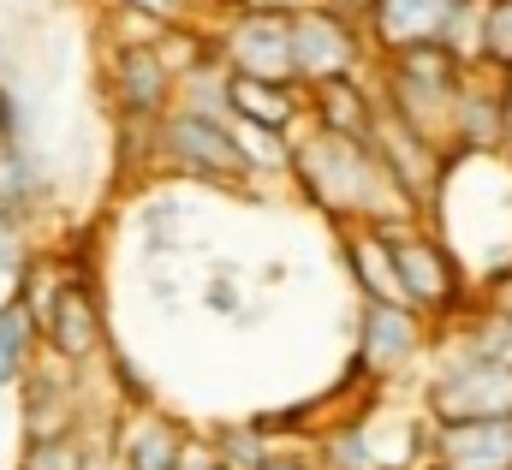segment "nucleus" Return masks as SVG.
<instances>
[{
  "label": "nucleus",
  "mask_w": 512,
  "mask_h": 470,
  "mask_svg": "<svg viewBox=\"0 0 512 470\" xmlns=\"http://www.w3.org/2000/svg\"><path fill=\"white\" fill-rule=\"evenodd\" d=\"M286 173L298 185V197L340 221V227H382V221H411L417 209L393 191V179L382 173V161L370 155V143H346V137H322V131H304L292 137V155H286ZM423 221V215H417Z\"/></svg>",
  "instance_id": "1"
},
{
  "label": "nucleus",
  "mask_w": 512,
  "mask_h": 470,
  "mask_svg": "<svg viewBox=\"0 0 512 470\" xmlns=\"http://www.w3.org/2000/svg\"><path fill=\"white\" fill-rule=\"evenodd\" d=\"M387 244V262H393V280H399V304L417 310L429 328H447L465 304H471V280L459 274V262L447 256V244L429 233V221H382L376 227Z\"/></svg>",
  "instance_id": "2"
},
{
  "label": "nucleus",
  "mask_w": 512,
  "mask_h": 470,
  "mask_svg": "<svg viewBox=\"0 0 512 470\" xmlns=\"http://www.w3.org/2000/svg\"><path fill=\"white\" fill-rule=\"evenodd\" d=\"M143 149H149V161L167 167V173H185V179H203V185H227V191H245V185H251V167H245L239 137H233L227 119L167 108V114L149 125Z\"/></svg>",
  "instance_id": "3"
},
{
  "label": "nucleus",
  "mask_w": 512,
  "mask_h": 470,
  "mask_svg": "<svg viewBox=\"0 0 512 470\" xmlns=\"http://www.w3.org/2000/svg\"><path fill=\"white\" fill-rule=\"evenodd\" d=\"M423 417L429 423H477V417H512V375L495 363L447 352L441 369L423 387Z\"/></svg>",
  "instance_id": "4"
},
{
  "label": "nucleus",
  "mask_w": 512,
  "mask_h": 470,
  "mask_svg": "<svg viewBox=\"0 0 512 470\" xmlns=\"http://www.w3.org/2000/svg\"><path fill=\"white\" fill-rule=\"evenodd\" d=\"M286 42H292V84L298 90L328 84V78H358V66L370 60L364 30L328 18L322 6H298L286 18Z\"/></svg>",
  "instance_id": "5"
},
{
  "label": "nucleus",
  "mask_w": 512,
  "mask_h": 470,
  "mask_svg": "<svg viewBox=\"0 0 512 470\" xmlns=\"http://www.w3.org/2000/svg\"><path fill=\"white\" fill-rule=\"evenodd\" d=\"M286 18H292V12H251V6H239L221 30H209L221 66L239 72V78H262V84H292Z\"/></svg>",
  "instance_id": "6"
},
{
  "label": "nucleus",
  "mask_w": 512,
  "mask_h": 470,
  "mask_svg": "<svg viewBox=\"0 0 512 470\" xmlns=\"http://www.w3.org/2000/svg\"><path fill=\"white\" fill-rule=\"evenodd\" d=\"M173 90H179V78H173V66L155 42H120L108 54V96H114V114L126 125L149 131L173 108Z\"/></svg>",
  "instance_id": "7"
},
{
  "label": "nucleus",
  "mask_w": 512,
  "mask_h": 470,
  "mask_svg": "<svg viewBox=\"0 0 512 470\" xmlns=\"http://www.w3.org/2000/svg\"><path fill=\"white\" fill-rule=\"evenodd\" d=\"M429 352V322L405 304H364L358 310V357L352 369L370 381H393L405 369H417V357Z\"/></svg>",
  "instance_id": "8"
},
{
  "label": "nucleus",
  "mask_w": 512,
  "mask_h": 470,
  "mask_svg": "<svg viewBox=\"0 0 512 470\" xmlns=\"http://www.w3.org/2000/svg\"><path fill=\"white\" fill-rule=\"evenodd\" d=\"M429 465H441V470H512V417L429 423Z\"/></svg>",
  "instance_id": "9"
},
{
  "label": "nucleus",
  "mask_w": 512,
  "mask_h": 470,
  "mask_svg": "<svg viewBox=\"0 0 512 470\" xmlns=\"http://www.w3.org/2000/svg\"><path fill=\"white\" fill-rule=\"evenodd\" d=\"M304 119H310V131H322V137L370 143L382 108H376V96L364 90V78H328V84H310V90H304Z\"/></svg>",
  "instance_id": "10"
},
{
  "label": "nucleus",
  "mask_w": 512,
  "mask_h": 470,
  "mask_svg": "<svg viewBox=\"0 0 512 470\" xmlns=\"http://www.w3.org/2000/svg\"><path fill=\"white\" fill-rule=\"evenodd\" d=\"M227 125L298 137V125H304V90L298 84H262V78L227 72Z\"/></svg>",
  "instance_id": "11"
},
{
  "label": "nucleus",
  "mask_w": 512,
  "mask_h": 470,
  "mask_svg": "<svg viewBox=\"0 0 512 470\" xmlns=\"http://www.w3.org/2000/svg\"><path fill=\"white\" fill-rule=\"evenodd\" d=\"M453 0H376L370 12V54H399V48H423L441 42Z\"/></svg>",
  "instance_id": "12"
},
{
  "label": "nucleus",
  "mask_w": 512,
  "mask_h": 470,
  "mask_svg": "<svg viewBox=\"0 0 512 470\" xmlns=\"http://www.w3.org/2000/svg\"><path fill=\"white\" fill-rule=\"evenodd\" d=\"M191 447H197L191 429L173 423V417H161V411H137L126 429L114 435V459L126 470H179Z\"/></svg>",
  "instance_id": "13"
},
{
  "label": "nucleus",
  "mask_w": 512,
  "mask_h": 470,
  "mask_svg": "<svg viewBox=\"0 0 512 470\" xmlns=\"http://www.w3.org/2000/svg\"><path fill=\"white\" fill-rule=\"evenodd\" d=\"M358 423H364L370 470H417V465H429V417H393V411H382V405H364Z\"/></svg>",
  "instance_id": "14"
},
{
  "label": "nucleus",
  "mask_w": 512,
  "mask_h": 470,
  "mask_svg": "<svg viewBox=\"0 0 512 470\" xmlns=\"http://www.w3.org/2000/svg\"><path fill=\"white\" fill-rule=\"evenodd\" d=\"M447 352L495 363V369L512 375V316H501V310L483 304V298H471V304L447 322Z\"/></svg>",
  "instance_id": "15"
},
{
  "label": "nucleus",
  "mask_w": 512,
  "mask_h": 470,
  "mask_svg": "<svg viewBox=\"0 0 512 470\" xmlns=\"http://www.w3.org/2000/svg\"><path fill=\"white\" fill-rule=\"evenodd\" d=\"M346 268L364 304H399V280H393V262H387V244L376 227H346Z\"/></svg>",
  "instance_id": "16"
},
{
  "label": "nucleus",
  "mask_w": 512,
  "mask_h": 470,
  "mask_svg": "<svg viewBox=\"0 0 512 470\" xmlns=\"http://www.w3.org/2000/svg\"><path fill=\"white\" fill-rule=\"evenodd\" d=\"M108 459V447L90 435V429H66V435H42V441H24L18 470H96Z\"/></svg>",
  "instance_id": "17"
},
{
  "label": "nucleus",
  "mask_w": 512,
  "mask_h": 470,
  "mask_svg": "<svg viewBox=\"0 0 512 470\" xmlns=\"http://www.w3.org/2000/svg\"><path fill=\"white\" fill-rule=\"evenodd\" d=\"M30 274H36V250H30L24 227L0 221V310H18V304H24Z\"/></svg>",
  "instance_id": "18"
},
{
  "label": "nucleus",
  "mask_w": 512,
  "mask_h": 470,
  "mask_svg": "<svg viewBox=\"0 0 512 470\" xmlns=\"http://www.w3.org/2000/svg\"><path fill=\"white\" fill-rule=\"evenodd\" d=\"M36 328H30V316H24V304L18 310H0V387H18L24 381V369L36 363Z\"/></svg>",
  "instance_id": "19"
},
{
  "label": "nucleus",
  "mask_w": 512,
  "mask_h": 470,
  "mask_svg": "<svg viewBox=\"0 0 512 470\" xmlns=\"http://www.w3.org/2000/svg\"><path fill=\"white\" fill-rule=\"evenodd\" d=\"M209 453H215L227 470H262L274 453H280V447H274V435H262V429H256V417H251V423H233V429H221Z\"/></svg>",
  "instance_id": "20"
},
{
  "label": "nucleus",
  "mask_w": 512,
  "mask_h": 470,
  "mask_svg": "<svg viewBox=\"0 0 512 470\" xmlns=\"http://www.w3.org/2000/svg\"><path fill=\"white\" fill-rule=\"evenodd\" d=\"M477 72H512V0H489L483 6V42H477Z\"/></svg>",
  "instance_id": "21"
},
{
  "label": "nucleus",
  "mask_w": 512,
  "mask_h": 470,
  "mask_svg": "<svg viewBox=\"0 0 512 470\" xmlns=\"http://www.w3.org/2000/svg\"><path fill=\"white\" fill-rule=\"evenodd\" d=\"M131 18H143L149 30H185V24H197V6L203 0H120Z\"/></svg>",
  "instance_id": "22"
},
{
  "label": "nucleus",
  "mask_w": 512,
  "mask_h": 470,
  "mask_svg": "<svg viewBox=\"0 0 512 470\" xmlns=\"http://www.w3.org/2000/svg\"><path fill=\"white\" fill-rule=\"evenodd\" d=\"M328 18H340V24H352V30H370V12H376V0H316ZM370 42V36H364Z\"/></svg>",
  "instance_id": "23"
},
{
  "label": "nucleus",
  "mask_w": 512,
  "mask_h": 470,
  "mask_svg": "<svg viewBox=\"0 0 512 470\" xmlns=\"http://www.w3.org/2000/svg\"><path fill=\"white\" fill-rule=\"evenodd\" d=\"M6 143H30V137H24V108H18V96L0 84V149H6Z\"/></svg>",
  "instance_id": "24"
},
{
  "label": "nucleus",
  "mask_w": 512,
  "mask_h": 470,
  "mask_svg": "<svg viewBox=\"0 0 512 470\" xmlns=\"http://www.w3.org/2000/svg\"><path fill=\"white\" fill-rule=\"evenodd\" d=\"M477 298H483V304H495L501 316H512V268H507V274H495V280H489Z\"/></svg>",
  "instance_id": "25"
},
{
  "label": "nucleus",
  "mask_w": 512,
  "mask_h": 470,
  "mask_svg": "<svg viewBox=\"0 0 512 470\" xmlns=\"http://www.w3.org/2000/svg\"><path fill=\"white\" fill-rule=\"evenodd\" d=\"M203 298H209V304H215L221 316H233V310H239V292H233V280H215V286H209Z\"/></svg>",
  "instance_id": "26"
},
{
  "label": "nucleus",
  "mask_w": 512,
  "mask_h": 470,
  "mask_svg": "<svg viewBox=\"0 0 512 470\" xmlns=\"http://www.w3.org/2000/svg\"><path fill=\"white\" fill-rule=\"evenodd\" d=\"M251 12H298V6H316V0H239Z\"/></svg>",
  "instance_id": "27"
},
{
  "label": "nucleus",
  "mask_w": 512,
  "mask_h": 470,
  "mask_svg": "<svg viewBox=\"0 0 512 470\" xmlns=\"http://www.w3.org/2000/svg\"><path fill=\"white\" fill-rule=\"evenodd\" d=\"M179 470H227V465H221L215 453H203V447H191V453H185V465H179Z\"/></svg>",
  "instance_id": "28"
},
{
  "label": "nucleus",
  "mask_w": 512,
  "mask_h": 470,
  "mask_svg": "<svg viewBox=\"0 0 512 470\" xmlns=\"http://www.w3.org/2000/svg\"><path fill=\"white\" fill-rule=\"evenodd\" d=\"M262 470H316V465H310L304 453H274V459H268Z\"/></svg>",
  "instance_id": "29"
},
{
  "label": "nucleus",
  "mask_w": 512,
  "mask_h": 470,
  "mask_svg": "<svg viewBox=\"0 0 512 470\" xmlns=\"http://www.w3.org/2000/svg\"><path fill=\"white\" fill-rule=\"evenodd\" d=\"M501 90H507V143H501V155L512 161V72L501 78Z\"/></svg>",
  "instance_id": "30"
},
{
  "label": "nucleus",
  "mask_w": 512,
  "mask_h": 470,
  "mask_svg": "<svg viewBox=\"0 0 512 470\" xmlns=\"http://www.w3.org/2000/svg\"><path fill=\"white\" fill-rule=\"evenodd\" d=\"M96 470H126V465H120V459H114V453H108V459H102V465H96Z\"/></svg>",
  "instance_id": "31"
},
{
  "label": "nucleus",
  "mask_w": 512,
  "mask_h": 470,
  "mask_svg": "<svg viewBox=\"0 0 512 470\" xmlns=\"http://www.w3.org/2000/svg\"><path fill=\"white\" fill-rule=\"evenodd\" d=\"M417 470H441V465H417Z\"/></svg>",
  "instance_id": "32"
}]
</instances>
